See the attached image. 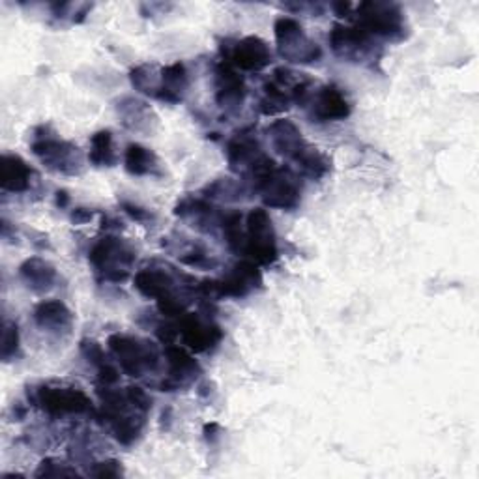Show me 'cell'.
Masks as SVG:
<instances>
[{
    "mask_svg": "<svg viewBox=\"0 0 479 479\" xmlns=\"http://www.w3.org/2000/svg\"><path fill=\"white\" fill-rule=\"evenodd\" d=\"M17 350H19V328L16 322L6 320L3 331V345H0V358L5 361H10L12 358H16Z\"/></svg>",
    "mask_w": 479,
    "mask_h": 479,
    "instance_id": "cell-30",
    "label": "cell"
},
{
    "mask_svg": "<svg viewBox=\"0 0 479 479\" xmlns=\"http://www.w3.org/2000/svg\"><path fill=\"white\" fill-rule=\"evenodd\" d=\"M328 42L331 51H334L341 60L347 62H363L370 58L375 51L373 36L356 26H347L341 23H336L329 30Z\"/></svg>",
    "mask_w": 479,
    "mask_h": 479,
    "instance_id": "cell-8",
    "label": "cell"
},
{
    "mask_svg": "<svg viewBox=\"0 0 479 479\" xmlns=\"http://www.w3.org/2000/svg\"><path fill=\"white\" fill-rule=\"evenodd\" d=\"M119 379H120V373L115 365H110L105 361L98 367V380H99L101 388H110L119 382Z\"/></svg>",
    "mask_w": 479,
    "mask_h": 479,
    "instance_id": "cell-31",
    "label": "cell"
},
{
    "mask_svg": "<svg viewBox=\"0 0 479 479\" xmlns=\"http://www.w3.org/2000/svg\"><path fill=\"white\" fill-rule=\"evenodd\" d=\"M81 350H83V356L92 363V365H101V363H105V354H103V350H101V347L98 345V343H94V341H83V345H81Z\"/></svg>",
    "mask_w": 479,
    "mask_h": 479,
    "instance_id": "cell-33",
    "label": "cell"
},
{
    "mask_svg": "<svg viewBox=\"0 0 479 479\" xmlns=\"http://www.w3.org/2000/svg\"><path fill=\"white\" fill-rule=\"evenodd\" d=\"M255 192L268 208L294 210L300 204V186L288 169L277 167L270 156H263L247 172Z\"/></svg>",
    "mask_w": 479,
    "mask_h": 479,
    "instance_id": "cell-1",
    "label": "cell"
},
{
    "mask_svg": "<svg viewBox=\"0 0 479 479\" xmlns=\"http://www.w3.org/2000/svg\"><path fill=\"white\" fill-rule=\"evenodd\" d=\"M130 79H131V85L135 90H139L146 96L156 98L160 92V87H161V71L156 76L152 66H137L131 69Z\"/></svg>",
    "mask_w": 479,
    "mask_h": 479,
    "instance_id": "cell-28",
    "label": "cell"
},
{
    "mask_svg": "<svg viewBox=\"0 0 479 479\" xmlns=\"http://www.w3.org/2000/svg\"><path fill=\"white\" fill-rule=\"evenodd\" d=\"M89 161L94 167H113V165H117L119 158L115 152L113 133H110L109 130H101V131L92 135Z\"/></svg>",
    "mask_w": 479,
    "mask_h": 479,
    "instance_id": "cell-25",
    "label": "cell"
},
{
    "mask_svg": "<svg viewBox=\"0 0 479 479\" xmlns=\"http://www.w3.org/2000/svg\"><path fill=\"white\" fill-rule=\"evenodd\" d=\"M38 402L42 411L53 418L66 414H85L92 409L89 395L78 388L44 386L38 391Z\"/></svg>",
    "mask_w": 479,
    "mask_h": 479,
    "instance_id": "cell-9",
    "label": "cell"
},
{
    "mask_svg": "<svg viewBox=\"0 0 479 479\" xmlns=\"http://www.w3.org/2000/svg\"><path fill=\"white\" fill-rule=\"evenodd\" d=\"M144 416L146 414H142V412L128 414V411H124L113 422H110V427H113V434L122 446H131L133 442L141 436L142 427H144Z\"/></svg>",
    "mask_w": 479,
    "mask_h": 479,
    "instance_id": "cell-27",
    "label": "cell"
},
{
    "mask_svg": "<svg viewBox=\"0 0 479 479\" xmlns=\"http://www.w3.org/2000/svg\"><path fill=\"white\" fill-rule=\"evenodd\" d=\"M268 137L272 141L274 151L286 160H294V156H297L307 144L298 126L292 120H285V119H279L270 124Z\"/></svg>",
    "mask_w": 479,
    "mask_h": 479,
    "instance_id": "cell-17",
    "label": "cell"
},
{
    "mask_svg": "<svg viewBox=\"0 0 479 479\" xmlns=\"http://www.w3.org/2000/svg\"><path fill=\"white\" fill-rule=\"evenodd\" d=\"M124 167L133 176H149L158 172V158L152 151L146 149L142 144L131 142L128 144L124 154Z\"/></svg>",
    "mask_w": 479,
    "mask_h": 479,
    "instance_id": "cell-23",
    "label": "cell"
},
{
    "mask_svg": "<svg viewBox=\"0 0 479 479\" xmlns=\"http://www.w3.org/2000/svg\"><path fill=\"white\" fill-rule=\"evenodd\" d=\"M221 229H224L227 245L234 253H244L245 245V231L242 227V213L238 212H229L227 215L221 217Z\"/></svg>",
    "mask_w": 479,
    "mask_h": 479,
    "instance_id": "cell-29",
    "label": "cell"
},
{
    "mask_svg": "<svg viewBox=\"0 0 479 479\" xmlns=\"http://www.w3.org/2000/svg\"><path fill=\"white\" fill-rule=\"evenodd\" d=\"M69 203V197H68V193L66 192H58L57 193V206H60V208H66V204Z\"/></svg>",
    "mask_w": 479,
    "mask_h": 479,
    "instance_id": "cell-37",
    "label": "cell"
},
{
    "mask_svg": "<svg viewBox=\"0 0 479 479\" xmlns=\"http://www.w3.org/2000/svg\"><path fill=\"white\" fill-rule=\"evenodd\" d=\"M331 8H334V12H336L339 17H349L350 12H352V5H349V3H336Z\"/></svg>",
    "mask_w": 479,
    "mask_h": 479,
    "instance_id": "cell-36",
    "label": "cell"
},
{
    "mask_svg": "<svg viewBox=\"0 0 479 479\" xmlns=\"http://www.w3.org/2000/svg\"><path fill=\"white\" fill-rule=\"evenodd\" d=\"M107 347L120 365V370L133 379H141L158 370L160 354L154 343L141 341L130 336L115 334L107 339Z\"/></svg>",
    "mask_w": 479,
    "mask_h": 479,
    "instance_id": "cell-4",
    "label": "cell"
},
{
    "mask_svg": "<svg viewBox=\"0 0 479 479\" xmlns=\"http://www.w3.org/2000/svg\"><path fill=\"white\" fill-rule=\"evenodd\" d=\"M122 208H124V212H126L128 215H131L135 221H139V224H142V221H146V219L151 217V212H149V210H142V208L133 206V204H130V203H122Z\"/></svg>",
    "mask_w": 479,
    "mask_h": 479,
    "instance_id": "cell-34",
    "label": "cell"
},
{
    "mask_svg": "<svg viewBox=\"0 0 479 479\" xmlns=\"http://www.w3.org/2000/svg\"><path fill=\"white\" fill-rule=\"evenodd\" d=\"M358 26L370 36H379L391 42H399L407 36V21L399 5L365 0L356 6Z\"/></svg>",
    "mask_w": 479,
    "mask_h": 479,
    "instance_id": "cell-2",
    "label": "cell"
},
{
    "mask_svg": "<svg viewBox=\"0 0 479 479\" xmlns=\"http://www.w3.org/2000/svg\"><path fill=\"white\" fill-rule=\"evenodd\" d=\"M311 119L317 122L345 120L350 115V103L336 85L322 87L313 98Z\"/></svg>",
    "mask_w": 479,
    "mask_h": 479,
    "instance_id": "cell-13",
    "label": "cell"
},
{
    "mask_svg": "<svg viewBox=\"0 0 479 479\" xmlns=\"http://www.w3.org/2000/svg\"><path fill=\"white\" fill-rule=\"evenodd\" d=\"M94 477H120L122 475V466L119 461H103V463H98L92 472H90Z\"/></svg>",
    "mask_w": 479,
    "mask_h": 479,
    "instance_id": "cell-32",
    "label": "cell"
},
{
    "mask_svg": "<svg viewBox=\"0 0 479 479\" xmlns=\"http://www.w3.org/2000/svg\"><path fill=\"white\" fill-rule=\"evenodd\" d=\"M263 286V274L255 263L240 261L236 263L227 276L219 281L221 298H244L253 290Z\"/></svg>",
    "mask_w": 479,
    "mask_h": 479,
    "instance_id": "cell-12",
    "label": "cell"
},
{
    "mask_svg": "<svg viewBox=\"0 0 479 479\" xmlns=\"http://www.w3.org/2000/svg\"><path fill=\"white\" fill-rule=\"evenodd\" d=\"M30 149L36 158L55 172H62V174L83 172V154L76 144L46 135L36 139Z\"/></svg>",
    "mask_w": 479,
    "mask_h": 479,
    "instance_id": "cell-7",
    "label": "cell"
},
{
    "mask_svg": "<svg viewBox=\"0 0 479 479\" xmlns=\"http://www.w3.org/2000/svg\"><path fill=\"white\" fill-rule=\"evenodd\" d=\"M231 62L242 71H261L272 62V51L259 36H247L233 47Z\"/></svg>",
    "mask_w": 479,
    "mask_h": 479,
    "instance_id": "cell-14",
    "label": "cell"
},
{
    "mask_svg": "<svg viewBox=\"0 0 479 479\" xmlns=\"http://www.w3.org/2000/svg\"><path fill=\"white\" fill-rule=\"evenodd\" d=\"M19 277L34 292H46L57 281V270L51 263L40 259V256H30L19 266Z\"/></svg>",
    "mask_w": 479,
    "mask_h": 479,
    "instance_id": "cell-21",
    "label": "cell"
},
{
    "mask_svg": "<svg viewBox=\"0 0 479 479\" xmlns=\"http://www.w3.org/2000/svg\"><path fill=\"white\" fill-rule=\"evenodd\" d=\"M165 358L169 363V379L161 384V391H176L188 388L203 371L199 361L186 349L176 347L172 343L165 347Z\"/></svg>",
    "mask_w": 479,
    "mask_h": 479,
    "instance_id": "cell-11",
    "label": "cell"
},
{
    "mask_svg": "<svg viewBox=\"0 0 479 479\" xmlns=\"http://www.w3.org/2000/svg\"><path fill=\"white\" fill-rule=\"evenodd\" d=\"M279 55L294 64H313L322 58V49L307 38L304 26L292 17H279L274 25Z\"/></svg>",
    "mask_w": 479,
    "mask_h": 479,
    "instance_id": "cell-6",
    "label": "cell"
},
{
    "mask_svg": "<svg viewBox=\"0 0 479 479\" xmlns=\"http://www.w3.org/2000/svg\"><path fill=\"white\" fill-rule=\"evenodd\" d=\"M244 253L261 266H270L277 261V238L270 213L265 208H255L247 213Z\"/></svg>",
    "mask_w": 479,
    "mask_h": 479,
    "instance_id": "cell-5",
    "label": "cell"
},
{
    "mask_svg": "<svg viewBox=\"0 0 479 479\" xmlns=\"http://www.w3.org/2000/svg\"><path fill=\"white\" fill-rule=\"evenodd\" d=\"M32 169L25 160L14 154H5L0 160V186L5 192L23 193L30 188Z\"/></svg>",
    "mask_w": 479,
    "mask_h": 479,
    "instance_id": "cell-20",
    "label": "cell"
},
{
    "mask_svg": "<svg viewBox=\"0 0 479 479\" xmlns=\"http://www.w3.org/2000/svg\"><path fill=\"white\" fill-rule=\"evenodd\" d=\"M34 322L49 334H62L73 326V313L60 300H47L36 306Z\"/></svg>",
    "mask_w": 479,
    "mask_h": 479,
    "instance_id": "cell-18",
    "label": "cell"
},
{
    "mask_svg": "<svg viewBox=\"0 0 479 479\" xmlns=\"http://www.w3.org/2000/svg\"><path fill=\"white\" fill-rule=\"evenodd\" d=\"M89 261L105 281L122 283L130 277L135 251L117 236H105L94 244Z\"/></svg>",
    "mask_w": 479,
    "mask_h": 479,
    "instance_id": "cell-3",
    "label": "cell"
},
{
    "mask_svg": "<svg viewBox=\"0 0 479 479\" xmlns=\"http://www.w3.org/2000/svg\"><path fill=\"white\" fill-rule=\"evenodd\" d=\"M119 113L122 117V122L126 128L133 131H144L151 128V122L154 120L151 107L144 101L133 99V98H124L119 103Z\"/></svg>",
    "mask_w": 479,
    "mask_h": 479,
    "instance_id": "cell-24",
    "label": "cell"
},
{
    "mask_svg": "<svg viewBox=\"0 0 479 479\" xmlns=\"http://www.w3.org/2000/svg\"><path fill=\"white\" fill-rule=\"evenodd\" d=\"M261 156H265L259 141L249 133H238L227 144V161L233 172L247 174Z\"/></svg>",
    "mask_w": 479,
    "mask_h": 479,
    "instance_id": "cell-15",
    "label": "cell"
},
{
    "mask_svg": "<svg viewBox=\"0 0 479 479\" xmlns=\"http://www.w3.org/2000/svg\"><path fill=\"white\" fill-rule=\"evenodd\" d=\"M178 336L190 350L208 352L224 339V331L217 324L204 320L197 313H183L178 320Z\"/></svg>",
    "mask_w": 479,
    "mask_h": 479,
    "instance_id": "cell-10",
    "label": "cell"
},
{
    "mask_svg": "<svg viewBox=\"0 0 479 479\" xmlns=\"http://www.w3.org/2000/svg\"><path fill=\"white\" fill-rule=\"evenodd\" d=\"M90 219H92V212L85 210V208H78L76 212L71 213L73 224H85V221H90Z\"/></svg>",
    "mask_w": 479,
    "mask_h": 479,
    "instance_id": "cell-35",
    "label": "cell"
},
{
    "mask_svg": "<svg viewBox=\"0 0 479 479\" xmlns=\"http://www.w3.org/2000/svg\"><path fill=\"white\" fill-rule=\"evenodd\" d=\"M135 288L146 298L161 300L169 294H174V277L163 268H144L139 270L133 277Z\"/></svg>",
    "mask_w": 479,
    "mask_h": 479,
    "instance_id": "cell-19",
    "label": "cell"
},
{
    "mask_svg": "<svg viewBox=\"0 0 479 479\" xmlns=\"http://www.w3.org/2000/svg\"><path fill=\"white\" fill-rule=\"evenodd\" d=\"M215 101L219 107H238L244 103L247 89L242 79V76L229 66V64H219L215 69Z\"/></svg>",
    "mask_w": 479,
    "mask_h": 479,
    "instance_id": "cell-16",
    "label": "cell"
},
{
    "mask_svg": "<svg viewBox=\"0 0 479 479\" xmlns=\"http://www.w3.org/2000/svg\"><path fill=\"white\" fill-rule=\"evenodd\" d=\"M160 71H161V87L156 98L165 103L182 101L183 94H186V90L190 89V76L186 66L182 62H176Z\"/></svg>",
    "mask_w": 479,
    "mask_h": 479,
    "instance_id": "cell-22",
    "label": "cell"
},
{
    "mask_svg": "<svg viewBox=\"0 0 479 479\" xmlns=\"http://www.w3.org/2000/svg\"><path fill=\"white\" fill-rule=\"evenodd\" d=\"M294 163L298 165V171L311 180H320L329 172V160L326 154H322L320 151L313 149V146L306 144L304 149L294 156L292 160Z\"/></svg>",
    "mask_w": 479,
    "mask_h": 479,
    "instance_id": "cell-26",
    "label": "cell"
}]
</instances>
